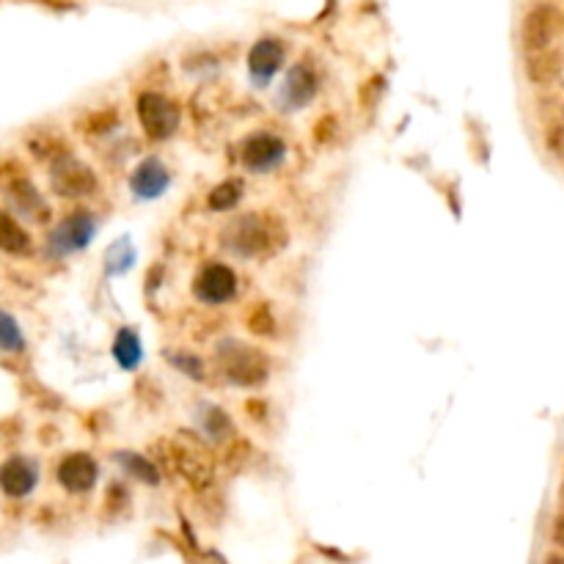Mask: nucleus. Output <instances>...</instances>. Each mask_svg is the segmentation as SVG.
Returning a JSON list of instances; mask_svg holds the SVG:
<instances>
[{
    "label": "nucleus",
    "instance_id": "obj_24",
    "mask_svg": "<svg viewBox=\"0 0 564 564\" xmlns=\"http://www.w3.org/2000/svg\"><path fill=\"white\" fill-rule=\"evenodd\" d=\"M69 146L56 138L53 133H45V135H36V138H28V152L36 157V160H47V163H56L58 157L69 155L67 152Z\"/></svg>",
    "mask_w": 564,
    "mask_h": 564
},
{
    "label": "nucleus",
    "instance_id": "obj_6",
    "mask_svg": "<svg viewBox=\"0 0 564 564\" xmlns=\"http://www.w3.org/2000/svg\"><path fill=\"white\" fill-rule=\"evenodd\" d=\"M284 157H287V144L276 133H267V130L245 135L243 144H240V163L251 174L276 171L284 163Z\"/></svg>",
    "mask_w": 564,
    "mask_h": 564
},
{
    "label": "nucleus",
    "instance_id": "obj_29",
    "mask_svg": "<svg viewBox=\"0 0 564 564\" xmlns=\"http://www.w3.org/2000/svg\"><path fill=\"white\" fill-rule=\"evenodd\" d=\"M383 89H386V78H383V75H375V78H369L364 86L358 89V100H361L364 108H369V105H375L377 94Z\"/></svg>",
    "mask_w": 564,
    "mask_h": 564
},
{
    "label": "nucleus",
    "instance_id": "obj_8",
    "mask_svg": "<svg viewBox=\"0 0 564 564\" xmlns=\"http://www.w3.org/2000/svg\"><path fill=\"white\" fill-rule=\"evenodd\" d=\"M559 31V12L551 3H537L520 20V47L523 53H540L548 50Z\"/></svg>",
    "mask_w": 564,
    "mask_h": 564
},
{
    "label": "nucleus",
    "instance_id": "obj_10",
    "mask_svg": "<svg viewBox=\"0 0 564 564\" xmlns=\"http://www.w3.org/2000/svg\"><path fill=\"white\" fill-rule=\"evenodd\" d=\"M56 479L58 485L64 487L67 493L83 496V493H89V490H94V485H97V479H100V465H97V460H94L89 452L64 454V457L58 460Z\"/></svg>",
    "mask_w": 564,
    "mask_h": 564
},
{
    "label": "nucleus",
    "instance_id": "obj_33",
    "mask_svg": "<svg viewBox=\"0 0 564 564\" xmlns=\"http://www.w3.org/2000/svg\"><path fill=\"white\" fill-rule=\"evenodd\" d=\"M551 537H553V542L559 545V548H564V512H562V515H556V520H553Z\"/></svg>",
    "mask_w": 564,
    "mask_h": 564
},
{
    "label": "nucleus",
    "instance_id": "obj_7",
    "mask_svg": "<svg viewBox=\"0 0 564 564\" xmlns=\"http://www.w3.org/2000/svg\"><path fill=\"white\" fill-rule=\"evenodd\" d=\"M94 232H97L94 215L86 210H75L50 232L47 248H50V254L53 256L78 254V251H83V248L94 240Z\"/></svg>",
    "mask_w": 564,
    "mask_h": 564
},
{
    "label": "nucleus",
    "instance_id": "obj_15",
    "mask_svg": "<svg viewBox=\"0 0 564 564\" xmlns=\"http://www.w3.org/2000/svg\"><path fill=\"white\" fill-rule=\"evenodd\" d=\"M562 53L556 50H540V53H526V64H523V72H526V80L531 86H551L556 80L562 78Z\"/></svg>",
    "mask_w": 564,
    "mask_h": 564
},
{
    "label": "nucleus",
    "instance_id": "obj_28",
    "mask_svg": "<svg viewBox=\"0 0 564 564\" xmlns=\"http://www.w3.org/2000/svg\"><path fill=\"white\" fill-rule=\"evenodd\" d=\"M127 501H130V496H127L124 485L113 482V485L108 487V493H105V512H111V518H116L119 512L127 509Z\"/></svg>",
    "mask_w": 564,
    "mask_h": 564
},
{
    "label": "nucleus",
    "instance_id": "obj_12",
    "mask_svg": "<svg viewBox=\"0 0 564 564\" xmlns=\"http://www.w3.org/2000/svg\"><path fill=\"white\" fill-rule=\"evenodd\" d=\"M287 47L276 36H262L251 50H248V75L254 80V86H267L276 78V72L284 67Z\"/></svg>",
    "mask_w": 564,
    "mask_h": 564
},
{
    "label": "nucleus",
    "instance_id": "obj_26",
    "mask_svg": "<svg viewBox=\"0 0 564 564\" xmlns=\"http://www.w3.org/2000/svg\"><path fill=\"white\" fill-rule=\"evenodd\" d=\"M133 245H130V240H119L116 245H111L108 248V254H105V259H108V273H124L127 267L133 265Z\"/></svg>",
    "mask_w": 564,
    "mask_h": 564
},
{
    "label": "nucleus",
    "instance_id": "obj_22",
    "mask_svg": "<svg viewBox=\"0 0 564 564\" xmlns=\"http://www.w3.org/2000/svg\"><path fill=\"white\" fill-rule=\"evenodd\" d=\"M116 124H119V111L113 105H105V108L86 113L78 122V130L83 135H89V138H97V135L111 133Z\"/></svg>",
    "mask_w": 564,
    "mask_h": 564
},
{
    "label": "nucleus",
    "instance_id": "obj_21",
    "mask_svg": "<svg viewBox=\"0 0 564 564\" xmlns=\"http://www.w3.org/2000/svg\"><path fill=\"white\" fill-rule=\"evenodd\" d=\"M243 193H245L243 179H237V177L223 179L221 185H215V188L207 193V207H210L212 212H229L240 204Z\"/></svg>",
    "mask_w": 564,
    "mask_h": 564
},
{
    "label": "nucleus",
    "instance_id": "obj_20",
    "mask_svg": "<svg viewBox=\"0 0 564 564\" xmlns=\"http://www.w3.org/2000/svg\"><path fill=\"white\" fill-rule=\"evenodd\" d=\"M116 463L122 465L124 474L133 476L138 482H144V485L155 487L160 485V468H157L149 457L138 452H116Z\"/></svg>",
    "mask_w": 564,
    "mask_h": 564
},
{
    "label": "nucleus",
    "instance_id": "obj_23",
    "mask_svg": "<svg viewBox=\"0 0 564 564\" xmlns=\"http://www.w3.org/2000/svg\"><path fill=\"white\" fill-rule=\"evenodd\" d=\"M276 325V314H273L270 303H265V300L254 303V306L248 309V314H245V328H248V333L259 336V339H270V336L276 333Z\"/></svg>",
    "mask_w": 564,
    "mask_h": 564
},
{
    "label": "nucleus",
    "instance_id": "obj_2",
    "mask_svg": "<svg viewBox=\"0 0 564 564\" xmlns=\"http://www.w3.org/2000/svg\"><path fill=\"white\" fill-rule=\"evenodd\" d=\"M152 452H157L160 463L182 476L193 490H207L215 482V460L207 446L190 432H182V438H160L152 443Z\"/></svg>",
    "mask_w": 564,
    "mask_h": 564
},
{
    "label": "nucleus",
    "instance_id": "obj_11",
    "mask_svg": "<svg viewBox=\"0 0 564 564\" xmlns=\"http://www.w3.org/2000/svg\"><path fill=\"white\" fill-rule=\"evenodd\" d=\"M317 72L311 67L309 61H300V64H292L284 78V86L278 91V108L281 111H300L306 108L314 94H317Z\"/></svg>",
    "mask_w": 564,
    "mask_h": 564
},
{
    "label": "nucleus",
    "instance_id": "obj_18",
    "mask_svg": "<svg viewBox=\"0 0 564 564\" xmlns=\"http://www.w3.org/2000/svg\"><path fill=\"white\" fill-rule=\"evenodd\" d=\"M0 248L12 256H23L34 251V237L28 234L23 223L14 221L12 212L0 215Z\"/></svg>",
    "mask_w": 564,
    "mask_h": 564
},
{
    "label": "nucleus",
    "instance_id": "obj_13",
    "mask_svg": "<svg viewBox=\"0 0 564 564\" xmlns=\"http://www.w3.org/2000/svg\"><path fill=\"white\" fill-rule=\"evenodd\" d=\"M36 482H39V468L25 454H12V457H6V463L0 465V487L9 498L31 496Z\"/></svg>",
    "mask_w": 564,
    "mask_h": 564
},
{
    "label": "nucleus",
    "instance_id": "obj_9",
    "mask_svg": "<svg viewBox=\"0 0 564 564\" xmlns=\"http://www.w3.org/2000/svg\"><path fill=\"white\" fill-rule=\"evenodd\" d=\"M237 295V273L223 262H210L193 278V298L204 306H223Z\"/></svg>",
    "mask_w": 564,
    "mask_h": 564
},
{
    "label": "nucleus",
    "instance_id": "obj_34",
    "mask_svg": "<svg viewBox=\"0 0 564 564\" xmlns=\"http://www.w3.org/2000/svg\"><path fill=\"white\" fill-rule=\"evenodd\" d=\"M47 6H53V9H72V0H42Z\"/></svg>",
    "mask_w": 564,
    "mask_h": 564
},
{
    "label": "nucleus",
    "instance_id": "obj_14",
    "mask_svg": "<svg viewBox=\"0 0 564 564\" xmlns=\"http://www.w3.org/2000/svg\"><path fill=\"white\" fill-rule=\"evenodd\" d=\"M168 185H171V174H168V168L163 166L160 157H146L130 174V190L144 201L160 199L168 190Z\"/></svg>",
    "mask_w": 564,
    "mask_h": 564
},
{
    "label": "nucleus",
    "instance_id": "obj_19",
    "mask_svg": "<svg viewBox=\"0 0 564 564\" xmlns=\"http://www.w3.org/2000/svg\"><path fill=\"white\" fill-rule=\"evenodd\" d=\"M116 364L133 372L138 369V364L144 361V347H141V336L133 331V328H119L116 336H113V347H111Z\"/></svg>",
    "mask_w": 564,
    "mask_h": 564
},
{
    "label": "nucleus",
    "instance_id": "obj_31",
    "mask_svg": "<svg viewBox=\"0 0 564 564\" xmlns=\"http://www.w3.org/2000/svg\"><path fill=\"white\" fill-rule=\"evenodd\" d=\"M336 124H339L336 116H322L320 122L314 124V141L317 144H331V138L336 135Z\"/></svg>",
    "mask_w": 564,
    "mask_h": 564
},
{
    "label": "nucleus",
    "instance_id": "obj_17",
    "mask_svg": "<svg viewBox=\"0 0 564 564\" xmlns=\"http://www.w3.org/2000/svg\"><path fill=\"white\" fill-rule=\"evenodd\" d=\"M196 419H199L201 432H204L212 443H229L234 438V421L221 405L204 402V405L196 410Z\"/></svg>",
    "mask_w": 564,
    "mask_h": 564
},
{
    "label": "nucleus",
    "instance_id": "obj_16",
    "mask_svg": "<svg viewBox=\"0 0 564 564\" xmlns=\"http://www.w3.org/2000/svg\"><path fill=\"white\" fill-rule=\"evenodd\" d=\"M6 190H9V199L23 210V215H31L34 221L45 223L47 218H50V210H47V204L42 201V196H39V190L34 188V182L28 177H14L6 182Z\"/></svg>",
    "mask_w": 564,
    "mask_h": 564
},
{
    "label": "nucleus",
    "instance_id": "obj_27",
    "mask_svg": "<svg viewBox=\"0 0 564 564\" xmlns=\"http://www.w3.org/2000/svg\"><path fill=\"white\" fill-rule=\"evenodd\" d=\"M171 364L182 369L185 375L193 377V380H204V361H201L199 355H190V353H168L166 355Z\"/></svg>",
    "mask_w": 564,
    "mask_h": 564
},
{
    "label": "nucleus",
    "instance_id": "obj_3",
    "mask_svg": "<svg viewBox=\"0 0 564 564\" xmlns=\"http://www.w3.org/2000/svg\"><path fill=\"white\" fill-rule=\"evenodd\" d=\"M215 361H218V372L237 388H259L270 377V358L265 350L237 339L218 344Z\"/></svg>",
    "mask_w": 564,
    "mask_h": 564
},
{
    "label": "nucleus",
    "instance_id": "obj_5",
    "mask_svg": "<svg viewBox=\"0 0 564 564\" xmlns=\"http://www.w3.org/2000/svg\"><path fill=\"white\" fill-rule=\"evenodd\" d=\"M100 188V179L94 174V168L86 166L83 160L72 155L58 157L56 163H50V190L61 199H83L91 196Z\"/></svg>",
    "mask_w": 564,
    "mask_h": 564
},
{
    "label": "nucleus",
    "instance_id": "obj_1",
    "mask_svg": "<svg viewBox=\"0 0 564 564\" xmlns=\"http://www.w3.org/2000/svg\"><path fill=\"white\" fill-rule=\"evenodd\" d=\"M221 240L234 256L265 262L287 245L289 234L287 226L273 212H243L226 223Z\"/></svg>",
    "mask_w": 564,
    "mask_h": 564
},
{
    "label": "nucleus",
    "instance_id": "obj_35",
    "mask_svg": "<svg viewBox=\"0 0 564 564\" xmlns=\"http://www.w3.org/2000/svg\"><path fill=\"white\" fill-rule=\"evenodd\" d=\"M542 564H564V556L562 553H548V556H545V562Z\"/></svg>",
    "mask_w": 564,
    "mask_h": 564
},
{
    "label": "nucleus",
    "instance_id": "obj_30",
    "mask_svg": "<svg viewBox=\"0 0 564 564\" xmlns=\"http://www.w3.org/2000/svg\"><path fill=\"white\" fill-rule=\"evenodd\" d=\"M545 149L556 157H564V124H548L545 130Z\"/></svg>",
    "mask_w": 564,
    "mask_h": 564
},
{
    "label": "nucleus",
    "instance_id": "obj_4",
    "mask_svg": "<svg viewBox=\"0 0 564 564\" xmlns=\"http://www.w3.org/2000/svg\"><path fill=\"white\" fill-rule=\"evenodd\" d=\"M135 113H138V122L144 127L146 138H152V141H168L179 130V119H182L177 102L163 97L160 91L138 94Z\"/></svg>",
    "mask_w": 564,
    "mask_h": 564
},
{
    "label": "nucleus",
    "instance_id": "obj_25",
    "mask_svg": "<svg viewBox=\"0 0 564 564\" xmlns=\"http://www.w3.org/2000/svg\"><path fill=\"white\" fill-rule=\"evenodd\" d=\"M0 344L6 353H23L25 350V336L17 328L12 311H3V325H0Z\"/></svg>",
    "mask_w": 564,
    "mask_h": 564
},
{
    "label": "nucleus",
    "instance_id": "obj_32",
    "mask_svg": "<svg viewBox=\"0 0 564 564\" xmlns=\"http://www.w3.org/2000/svg\"><path fill=\"white\" fill-rule=\"evenodd\" d=\"M245 410L254 421H262L267 416V402L265 399H245Z\"/></svg>",
    "mask_w": 564,
    "mask_h": 564
}]
</instances>
